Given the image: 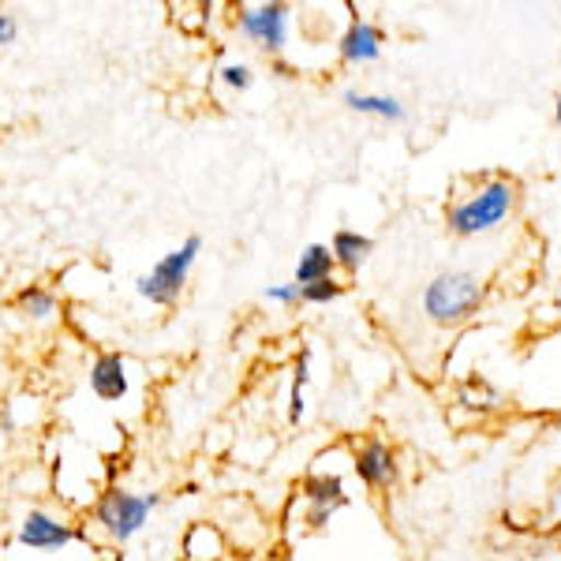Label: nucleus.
Listing matches in <instances>:
<instances>
[{
	"label": "nucleus",
	"instance_id": "1",
	"mask_svg": "<svg viewBox=\"0 0 561 561\" xmlns=\"http://www.w3.org/2000/svg\"><path fill=\"white\" fill-rule=\"evenodd\" d=\"M513 206H517V184L513 180H491L472 198L449 210V229L457 237H483L513 214Z\"/></svg>",
	"mask_w": 561,
	"mask_h": 561
},
{
	"label": "nucleus",
	"instance_id": "2",
	"mask_svg": "<svg viewBox=\"0 0 561 561\" xmlns=\"http://www.w3.org/2000/svg\"><path fill=\"white\" fill-rule=\"evenodd\" d=\"M479 300H483V280L476 274H465V270H449V274H438L427 285V293H423V311L431 314V322L454 325V322H465L479 307Z\"/></svg>",
	"mask_w": 561,
	"mask_h": 561
},
{
	"label": "nucleus",
	"instance_id": "3",
	"mask_svg": "<svg viewBox=\"0 0 561 561\" xmlns=\"http://www.w3.org/2000/svg\"><path fill=\"white\" fill-rule=\"evenodd\" d=\"M198 251H203V240L187 237L176 251H169V255H161L153 262L150 274H142L135 280V293H139L142 300H150L153 307H173L180 300V293H184L187 277H192Z\"/></svg>",
	"mask_w": 561,
	"mask_h": 561
},
{
	"label": "nucleus",
	"instance_id": "4",
	"mask_svg": "<svg viewBox=\"0 0 561 561\" xmlns=\"http://www.w3.org/2000/svg\"><path fill=\"white\" fill-rule=\"evenodd\" d=\"M153 505H158V494L105 491V494H98V502H94V524L113 542H128L147 528Z\"/></svg>",
	"mask_w": 561,
	"mask_h": 561
},
{
	"label": "nucleus",
	"instance_id": "5",
	"mask_svg": "<svg viewBox=\"0 0 561 561\" xmlns=\"http://www.w3.org/2000/svg\"><path fill=\"white\" fill-rule=\"evenodd\" d=\"M288 8L285 4H243L237 15V26L248 42H255L259 49L280 53L288 42Z\"/></svg>",
	"mask_w": 561,
	"mask_h": 561
},
{
	"label": "nucleus",
	"instance_id": "6",
	"mask_svg": "<svg viewBox=\"0 0 561 561\" xmlns=\"http://www.w3.org/2000/svg\"><path fill=\"white\" fill-rule=\"evenodd\" d=\"M20 547L34 550V554H57V550H65L68 542L79 539V531L71 528V524L57 520L53 513L45 510H31L20 524Z\"/></svg>",
	"mask_w": 561,
	"mask_h": 561
},
{
	"label": "nucleus",
	"instance_id": "7",
	"mask_svg": "<svg viewBox=\"0 0 561 561\" xmlns=\"http://www.w3.org/2000/svg\"><path fill=\"white\" fill-rule=\"evenodd\" d=\"M90 389L98 401H124L128 397V364L121 352H102L90 364Z\"/></svg>",
	"mask_w": 561,
	"mask_h": 561
},
{
	"label": "nucleus",
	"instance_id": "8",
	"mask_svg": "<svg viewBox=\"0 0 561 561\" xmlns=\"http://www.w3.org/2000/svg\"><path fill=\"white\" fill-rule=\"evenodd\" d=\"M337 49L348 65H375V60L382 57V31L367 20H352L348 31L341 34Z\"/></svg>",
	"mask_w": 561,
	"mask_h": 561
},
{
	"label": "nucleus",
	"instance_id": "9",
	"mask_svg": "<svg viewBox=\"0 0 561 561\" xmlns=\"http://www.w3.org/2000/svg\"><path fill=\"white\" fill-rule=\"evenodd\" d=\"M352 468L356 476L364 479L367 486H389L397 479V465H393V454H389L386 442H364L352 457Z\"/></svg>",
	"mask_w": 561,
	"mask_h": 561
},
{
	"label": "nucleus",
	"instance_id": "10",
	"mask_svg": "<svg viewBox=\"0 0 561 561\" xmlns=\"http://www.w3.org/2000/svg\"><path fill=\"white\" fill-rule=\"evenodd\" d=\"M345 105L359 116H378L389 124H404L409 121V108L397 102L393 94H367V90H345Z\"/></svg>",
	"mask_w": 561,
	"mask_h": 561
},
{
	"label": "nucleus",
	"instance_id": "11",
	"mask_svg": "<svg viewBox=\"0 0 561 561\" xmlns=\"http://www.w3.org/2000/svg\"><path fill=\"white\" fill-rule=\"evenodd\" d=\"M370 237H364V232L356 229H337L333 232V243H330V255H333V266L341 270H359L370 255Z\"/></svg>",
	"mask_w": 561,
	"mask_h": 561
},
{
	"label": "nucleus",
	"instance_id": "12",
	"mask_svg": "<svg viewBox=\"0 0 561 561\" xmlns=\"http://www.w3.org/2000/svg\"><path fill=\"white\" fill-rule=\"evenodd\" d=\"M304 497L311 502V510H330V513H337L341 505L348 502L345 483H341L337 476H311V479H304Z\"/></svg>",
	"mask_w": 561,
	"mask_h": 561
},
{
	"label": "nucleus",
	"instance_id": "13",
	"mask_svg": "<svg viewBox=\"0 0 561 561\" xmlns=\"http://www.w3.org/2000/svg\"><path fill=\"white\" fill-rule=\"evenodd\" d=\"M333 277V255L325 243H307L300 251V262H296V285L307 288L314 285V280H325Z\"/></svg>",
	"mask_w": 561,
	"mask_h": 561
},
{
	"label": "nucleus",
	"instance_id": "14",
	"mask_svg": "<svg viewBox=\"0 0 561 561\" xmlns=\"http://www.w3.org/2000/svg\"><path fill=\"white\" fill-rule=\"evenodd\" d=\"M15 307H20L26 319L49 322L53 314H57V296H53L49 288H42V285H26L23 293L15 296Z\"/></svg>",
	"mask_w": 561,
	"mask_h": 561
},
{
	"label": "nucleus",
	"instance_id": "15",
	"mask_svg": "<svg viewBox=\"0 0 561 561\" xmlns=\"http://www.w3.org/2000/svg\"><path fill=\"white\" fill-rule=\"evenodd\" d=\"M337 296H341V280L337 277H325V280H314V285L300 288L304 304H333Z\"/></svg>",
	"mask_w": 561,
	"mask_h": 561
},
{
	"label": "nucleus",
	"instance_id": "16",
	"mask_svg": "<svg viewBox=\"0 0 561 561\" xmlns=\"http://www.w3.org/2000/svg\"><path fill=\"white\" fill-rule=\"evenodd\" d=\"M304 386H307V356H300L296 375H293V401H288V420L293 423H300V415H304Z\"/></svg>",
	"mask_w": 561,
	"mask_h": 561
},
{
	"label": "nucleus",
	"instance_id": "17",
	"mask_svg": "<svg viewBox=\"0 0 561 561\" xmlns=\"http://www.w3.org/2000/svg\"><path fill=\"white\" fill-rule=\"evenodd\" d=\"M221 83L229 90H248L251 83H255V76H251L248 65H225L221 68Z\"/></svg>",
	"mask_w": 561,
	"mask_h": 561
},
{
	"label": "nucleus",
	"instance_id": "18",
	"mask_svg": "<svg viewBox=\"0 0 561 561\" xmlns=\"http://www.w3.org/2000/svg\"><path fill=\"white\" fill-rule=\"evenodd\" d=\"M266 300H274V304H296L300 300V285L296 280H288V285H270L266 288Z\"/></svg>",
	"mask_w": 561,
	"mask_h": 561
},
{
	"label": "nucleus",
	"instance_id": "19",
	"mask_svg": "<svg viewBox=\"0 0 561 561\" xmlns=\"http://www.w3.org/2000/svg\"><path fill=\"white\" fill-rule=\"evenodd\" d=\"M15 38H20V20L8 12H0V45H12Z\"/></svg>",
	"mask_w": 561,
	"mask_h": 561
},
{
	"label": "nucleus",
	"instance_id": "20",
	"mask_svg": "<svg viewBox=\"0 0 561 561\" xmlns=\"http://www.w3.org/2000/svg\"><path fill=\"white\" fill-rule=\"evenodd\" d=\"M554 121L561 124V94H558V108H554Z\"/></svg>",
	"mask_w": 561,
	"mask_h": 561
}]
</instances>
